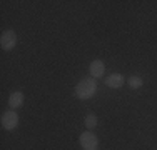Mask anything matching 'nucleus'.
I'll list each match as a JSON object with an SVG mask.
<instances>
[{
  "label": "nucleus",
  "instance_id": "1",
  "mask_svg": "<svg viewBox=\"0 0 157 150\" xmlns=\"http://www.w3.org/2000/svg\"><path fill=\"white\" fill-rule=\"evenodd\" d=\"M95 92H97V80L92 77L82 78L75 87V97L80 100H87L90 97H94Z\"/></svg>",
  "mask_w": 157,
  "mask_h": 150
},
{
  "label": "nucleus",
  "instance_id": "2",
  "mask_svg": "<svg viewBox=\"0 0 157 150\" xmlns=\"http://www.w3.org/2000/svg\"><path fill=\"white\" fill-rule=\"evenodd\" d=\"M78 140H80V145L84 150H97V147H99V138H97L90 130L82 133Z\"/></svg>",
  "mask_w": 157,
  "mask_h": 150
},
{
  "label": "nucleus",
  "instance_id": "3",
  "mask_svg": "<svg viewBox=\"0 0 157 150\" xmlns=\"http://www.w3.org/2000/svg\"><path fill=\"white\" fill-rule=\"evenodd\" d=\"M0 122H2V127L5 130H13L18 125V115H17V112H13V110L3 112Z\"/></svg>",
  "mask_w": 157,
  "mask_h": 150
},
{
  "label": "nucleus",
  "instance_id": "4",
  "mask_svg": "<svg viewBox=\"0 0 157 150\" xmlns=\"http://www.w3.org/2000/svg\"><path fill=\"white\" fill-rule=\"evenodd\" d=\"M17 43V35L13 30H5V32L2 33V37H0V47L3 48V50H12L13 47H15Z\"/></svg>",
  "mask_w": 157,
  "mask_h": 150
},
{
  "label": "nucleus",
  "instance_id": "5",
  "mask_svg": "<svg viewBox=\"0 0 157 150\" xmlns=\"http://www.w3.org/2000/svg\"><path fill=\"white\" fill-rule=\"evenodd\" d=\"M89 70H90V77L92 78H100L104 77V72H105V65H104V62L100 58L94 60V62H90V67H89Z\"/></svg>",
  "mask_w": 157,
  "mask_h": 150
},
{
  "label": "nucleus",
  "instance_id": "6",
  "mask_svg": "<svg viewBox=\"0 0 157 150\" xmlns=\"http://www.w3.org/2000/svg\"><path fill=\"white\" fill-rule=\"evenodd\" d=\"M24 105V93L22 92H12L9 97V107L10 110H15V108Z\"/></svg>",
  "mask_w": 157,
  "mask_h": 150
},
{
  "label": "nucleus",
  "instance_id": "7",
  "mask_svg": "<svg viewBox=\"0 0 157 150\" xmlns=\"http://www.w3.org/2000/svg\"><path fill=\"white\" fill-rule=\"evenodd\" d=\"M105 85L110 88H121L124 85V77L121 73H112L105 78Z\"/></svg>",
  "mask_w": 157,
  "mask_h": 150
},
{
  "label": "nucleus",
  "instance_id": "8",
  "mask_svg": "<svg viewBox=\"0 0 157 150\" xmlns=\"http://www.w3.org/2000/svg\"><path fill=\"white\" fill-rule=\"evenodd\" d=\"M127 84H129V87H130V88H140V87H142V84H144V80H142L139 75H132V77H129Z\"/></svg>",
  "mask_w": 157,
  "mask_h": 150
},
{
  "label": "nucleus",
  "instance_id": "9",
  "mask_svg": "<svg viewBox=\"0 0 157 150\" xmlns=\"http://www.w3.org/2000/svg\"><path fill=\"white\" fill-rule=\"evenodd\" d=\"M84 123H85V127H87L89 130L95 129V125H97V117H95L94 114H89L87 117H85V120H84Z\"/></svg>",
  "mask_w": 157,
  "mask_h": 150
}]
</instances>
